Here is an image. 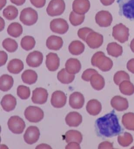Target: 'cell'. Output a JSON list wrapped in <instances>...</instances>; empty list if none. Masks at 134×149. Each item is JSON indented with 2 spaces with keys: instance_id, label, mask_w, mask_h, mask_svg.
<instances>
[{
  "instance_id": "1",
  "label": "cell",
  "mask_w": 134,
  "mask_h": 149,
  "mask_svg": "<svg viewBox=\"0 0 134 149\" xmlns=\"http://www.w3.org/2000/svg\"><path fill=\"white\" fill-rule=\"evenodd\" d=\"M96 127L99 134L105 137H112L121 134L122 127L114 112H111L96 121Z\"/></svg>"
},
{
  "instance_id": "2",
  "label": "cell",
  "mask_w": 134,
  "mask_h": 149,
  "mask_svg": "<svg viewBox=\"0 0 134 149\" xmlns=\"http://www.w3.org/2000/svg\"><path fill=\"white\" fill-rule=\"evenodd\" d=\"M92 66L98 68L103 72H107L111 69L113 65L112 60L107 57L104 53L99 51L94 54L91 58Z\"/></svg>"
},
{
  "instance_id": "3",
  "label": "cell",
  "mask_w": 134,
  "mask_h": 149,
  "mask_svg": "<svg viewBox=\"0 0 134 149\" xmlns=\"http://www.w3.org/2000/svg\"><path fill=\"white\" fill-rule=\"evenodd\" d=\"M24 116L29 122L37 123L42 120L44 113L41 108L37 106H30L24 111Z\"/></svg>"
},
{
  "instance_id": "4",
  "label": "cell",
  "mask_w": 134,
  "mask_h": 149,
  "mask_svg": "<svg viewBox=\"0 0 134 149\" xmlns=\"http://www.w3.org/2000/svg\"><path fill=\"white\" fill-rule=\"evenodd\" d=\"M38 19L37 12L31 8H24L21 12L20 20L27 26H31L36 23Z\"/></svg>"
},
{
  "instance_id": "5",
  "label": "cell",
  "mask_w": 134,
  "mask_h": 149,
  "mask_svg": "<svg viewBox=\"0 0 134 149\" xmlns=\"http://www.w3.org/2000/svg\"><path fill=\"white\" fill-rule=\"evenodd\" d=\"M65 9V4L64 0H51L46 11L48 15L54 17L62 14Z\"/></svg>"
},
{
  "instance_id": "6",
  "label": "cell",
  "mask_w": 134,
  "mask_h": 149,
  "mask_svg": "<svg viewBox=\"0 0 134 149\" xmlns=\"http://www.w3.org/2000/svg\"><path fill=\"white\" fill-rule=\"evenodd\" d=\"M129 32L128 28L122 23H119L113 27L112 36L117 41L124 43L128 40Z\"/></svg>"
},
{
  "instance_id": "7",
  "label": "cell",
  "mask_w": 134,
  "mask_h": 149,
  "mask_svg": "<svg viewBox=\"0 0 134 149\" xmlns=\"http://www.w3.org/2000/svg\"><path fill=\"white\" fill-rule=\"evenodd\" d=\"M119 13L126 18L134 19V0H118Z\"/></svg>"
},
{
  "instance_id": "8",
  "label": "cell",
  "mask_w": 134,
  "mask_h": 149,
  "mask_svg": "<svg viewBox=\"0 0 134 149\" xmlns=\"http://www.w3.org/2000/svg\"><path fill=\"white\" fill-rule=\"evenodd\" d=\"M8 125L10 130L16 134H21L26 126L24 121L17 116H12L9 118Z\"/></svg>"
},
{
  "instance_id": "9",
  "label": "cell",
  "mask_w": 134,
  "mask_h": 149,
  "mask_svg": "<svg viewBox=\"0 0 134 149\" xmlns=\"http://www.w3.org/2000/svg\"><path fill=\"white\" fill-rule=\"evenodd\" d=\"M50 29L53 33L59 34H64L68 32L69 25L65 20L63 19H54L50 24Z\"/></svg>"
},
{
  "instance_id": "10",
  "label": "cell",
  "mask_w": 134,
  "mask_h": 149,
  "mask_svg": "<svg viewBox=\"0 0 134 149\" xmlns=\"http://www.w3.org/2000/svg\"><path fill=\"white\" fill-rule=\"evenodd\" d=\"M96 22L101 27H107L111 25L113 17L111 14L107 11H101L97 13L95 17Z\"/></svg>"
},
{
  "instance_id": "11",
  "label": "cell",
  "mask_w": 134,
  "mask_h": 149,
  "mask_svg": "<svg viewBox=\"0 0 134 149\" xmlns=\"http://www.w3.org/2000/svg\"><path fill=\"white\" fill-rule=\"evenodd\" d=\"M40 136V131L36 126L28 127L23 135L24 141L28 144L32 145L36 143Z\"/></svg>"
},
{
  "instance_id": "12",
  "label": "cell",
  "mask_w": 134,
  "mask_h": 149,
  "mask_svg": "<svg viewBox=\"0 0 134 149\" xmlns=\"http://www.w3.org/2000/svg\"><path fill=\"white\" fill-rule=\"evenodd\" d=\"M103 40V36L102 34L93 31L88 35L85 42L90 48L95 49L102 45Z\"/></svg>"
},
{
  "instance_id": "13",
  "label": "cell",
  "mask_w": 134,
  "mask_h": 149,
  "mask_svg": "<svg viewBox=\"0 0 134 149\" xmlns=\"http://www.w3.org/2000/svg\"><path fill=\"white\" fill-rule=\"evenodd\" d=\"M48 95L47 90L42 88H36L32 92L31 100L35 104H44L48 100Z\"/></svg>"
},
{
  "instance_id": "14",
  "label": "cell",
  "mask_w": 134,
  "mask_h": 149,
  "mask_svg": "<svg viewBox=\"0 0 134 149\" xmlns=\"http://www.w3.org/2000/svg\"><path fill=\"white\" fill-rule=\"evenodd\" d=\"M89 0H75L72 4L73 12L81 15H84L90 8Z\"/></svg>"
},
{
  "instance_id": "15",
  "label": "cell",
  "mask_w": 134,
  "mask_h": 149,
  "mask_svg": "<svg viewBox=\"0 0 134 149\" xmlns=\"http://www.w3.org/2000/svg\"><path fill=\"white\" fill-rule=\"evenodd\" d=\"M50 102L55 108H62L66 104L67 96L63 91H57L52 94Z\"/></svg>"
},
{
  "instance_id": "16",
  "label": "cell",
  "mask_w": 134,
  "mask_h": 149,
  "mask_svg": "<svg viewBox=\"0 0 134 149\" xmlns=\"http://www.w3.org/2000/svg\"><path fill=\"white\" fill-rule=\"evenodd\" d=\"M43 55L41 52L34 51L30 53L26 58V63L29 67L37 68L42 63Z\"/></svg>"
},
{
  "instance_id": "17",
  "label": "cell",
  "mask_w": 134,
  "mask_h": 149,
  "mask_svg": "<svg viewBox=\"0 0 134 149\" xmlns=\"http://www.w3.org/2000/svg\"><path fill=\"white\" fill-rule=\"evenodd\" d=\"M69 103L70 107L73 109H81L82 108L84 103L83 95L80 92H74L70 96Z\"/></svg>"
},
{
  "instance_id": "18",
  "label": "cell",
  "mask_w": 134,
  "mask_h": 149,
  "mask_svg": "<svg viewBox=\"0 0 134 149\" xmlns=\"http://www.w3.org/2000/svg\"><path fill=\"white\" fill-rule=\"evenodd\" d=\"M111 104L112 108L117 111L126 110L128 108V102L127 99L120 96L114 97L111 101Z\"/></svg>"
},
{
  "instance_id": "19",
  "label": "cell",
  "mask_w": 134,
  "mask_h": 149,
  "mask_svg": "<svg viewBox=\"0 0 134 149\" xmlns=\"http://www.w3.org/2000/svg\"><path fill=\"white\" fill-rule=\"evenodd\" d=\"M46 65L49 71H55L60 66V59L56 54L50 53L46 56Z\"/></svg>"
},
{
  "instance_id": "20",
  "label": "cell",
  "mask_w": 134,
  "mask_h": 149,
  "mask_svg": "<svg viewBox=\"0 0 134 149\" xmlns=\"http://www.w3.org/2000/svg\"><path fill=\"white\" fill-rule=\"evenodd\" d=\"M1 104L5 111L9 112L15 108L17 104L16 99L10 94L6 95L2 99Z\"/></svg>"
},
{
  "instance_id": "21",
  "label": "cell",
  "mask_w": 134,
  "mask_h": 149,
  "mask_svg": "<svg viewBox=\"0 0 134 149\" xmlns=\"http://www.w3.org/2000/svg\"><path fill=\"white\" fill-rule=\"evenodd\" d=\"M65 69L70 74L75 75L79 73L82 68L80 61L75 58H70L66 61Z\"/></svg>"
},
{
  "instance_id": "22",
  "label": "cell",
  "mask_w": 134,
  "mask_h": 149,
  "mask_svg": "<svg viewBox=\"0 0 134 149\" xmlns=\"http://www.w3.org/2000/svg\"><path fill=\"white\" fill-rule=\"evenodd\" d=\"M82 116L76 111L70 112L65 118L66 124L70 127H77L82 123Z\"/></svg>"
},
{
  "instance_id": "23",
  "label": "cell",
  "mask_w": 134,
  "mask_h": 149,
  "mask_svg": "<svg viewBox=\"0 0 134 149\" xmlns=\"http://www.w3.org/2000/svg\"><path fill=\"white\" fill-rule=\"evenodd\" d=\"M63 45V41L62 39L56 36H51L46 41V46L50 50H59L62 47Z\"/></svg>"
},
{
  "instance_id": "24",
  "label": "cell",
  "mask_w": 134,
  "mask_h": 149,
  "mask_svg": "<svg viewBox=\"0 0 134 149\" xmlns=\"http://www.w3.org/2000/svg\"><path fill=\"white\" fill-rule=\"evenodd\" d=\"M86 109L90 115L96 116L98 115L102 111V105L98 100L92 99L87 103Z\"/></svg>"
},
{
  "instance_id": "25",
  "label": "cell",
  "mask_w": 134,
  "mask_h": 149,
  "mask_svg": "<svg viewBox=\"0 0 134 149\" xmlns=\"http://www.w3.org/2000/svg\"><path fill=\"white\" fill-rule=\"evenodd\" d=\"M24 68L23 62L18 59H13L9 63L7 69L10 73L18 74L23 70Z\"/></svg>"
},
{
  "instance_id": "26",
  "label": "cell",
  "mask_w": 134,
  "mask_h": 149,
  "mask_svg": "<svg viewBox=\"0 0 134 149\" xmlns=\"http://www.w3.org/2000/svg\"><path fill=\"white\" fill-rule=\"evenodd\" d=\"M83 139L82 135L80 132L75 130H70L65 133L64 139L66 143L71 142H77L78 143H82Z\"/></svg>"
},
{
  "instance_id": "27",
  "label": "cell",
  "mask_w": 134,
  "mask_h": 149,
  "mask_svg": "<svg viewBox=\"0 0 134 149\" xmlns=\"http://www.w3.org/2000/svg\"><path fill=\"white\" fill-rule=\"evenodd\" d=\"M90 81L92 88L97 91L102 89L105 85L104 78L98 73L92 75Z\"/></svg>"
},
{
  "instance_id": "28",
  "label": "cell",
  "mask_w": 134,
  "mask_h": 149,
  "mask_svg": "<svg viewBox=\"0 0 134 149\" xmlns=\"http://www.w3.org/2000/svg\"><path fill=\"white\" fill-rule=\"evenodd\" d=\"M21 79L24 83L31 85L35 83L37 81V74L34 70H27L22 74Z\"/></svg>"
},
{
  "instance_id": "29",
  "label": "cell",
  "mask_w": 134,
  "mask_h": 149,
  "mask_svg": "<svg viewBox=\"0 0 134 149\" xmlns=\"http://www.w3.org/2000/svg\"><path fill=\"white\" fill-rule=\"evenodd\" d=\"M14 84V79L11 76L2 75L0 78V89L2 91L10 90Z\"/></svg>"
},
{
  "instance_id": "30",
  "label": "cell",
  "mask_w": 134,
  "mask_h": 149,
  "mask_svg": "<svg viewBox=\"0 0 134 149\" xmlns=\"http://www.w3.org/2000/svg\"><path fill=\"white\" fill-rule=\"evenodd\" d=\"M85 49L84 44L80 41L75 40L70 44L69 51L73 55H79L83 53Z\"/></svg>"
},
{
  "instance_id": "31",
  "label": "cell",
  "mask_w": 134,
  "mask_h": 149,
  "mask_svg": "<svg viewBox=\"0 0 134 149\" xmlns=\"http://www.w3.org/2000/svg\"><path fill=\"white\" fill-rule=\"evenodd\" d=\"M107 51L109 55L114 57H118L122 54V47L116 42H111L107 46Z\"/></svg>"
},
{
  "instance_id": "32",
  "label": "cell",
  "mask_w": 134,
  "mask_h": 149,
  "mask_svg": "<svg viewBox=\"0 0 134 149\" xmlns=\"http://www.w3.org/2000/svg\"><path fill=\"white\" fill-rule=\"evenodd\" d=\"M7 32L10 36L17 38L22 34V26L19 23L13 22L8 27Z\"/></svg>"
},
{
  "instance_id": "33",
  "label": "cell",
  "mask_w": 134,
  "mask_h": 149,
  "mask_svg": "<svg viewBox=\"0 0 134 149\" xmlns=\"http://www.w3.org/2000/svg\"><path fill=\"white\" fill-rule=\"evenodd\" d=\"M75 78V75L69 74L64 68L61 70L57 73V79L59 81L63 84H69L71 83L74 81Z\"/></svg>"
},
{
  "instance_id": "34",
  "label": "cell",
  "mask_w": 134,
  "mask_h": 149,
  "mask_svg": "<svg viewBox=\"0 0 134 149\" xmlns=\"http://www.w3.org/2000/svg\"><path fill=\"white\" fill-rule=\"evenodd\" d=\"M119 85V90L123 95L130 96L134 94V85L130 81H123Z\"/></svg>"
},
{
  "instance_id": "35",
  "label": "cell",
  "mask_w": 134,
  "mask_h": 149,
  "mask_svg": "<svg viewBox=\"0 0 134 149\" xmlns=\"http://www.w3.org/2000/svg\"><path fill=\"white\" fill-rule=\"evenodd\" d=\"M134 114L132 112H128L123 116L122 123L124 126L127 130H134Z\"/></svg>"
},
{
  "instance_id": "36",
  "label": "cell",
  "mask_w": 134,
  "mask_h": 149,
  "mask_svg": "<svg viewBox=\"0 0 134 149\" xmlns=\"http://www.w3.org/2000/svg\"><path fill=\"white\" fill-rule=\"evenodd\" d=\"M35 44V40L32 36H25L21 40V47L26 51H29L33 49Z\"/></svg>"
},
{
  "instance_id": "37",
  "label": "cell",
  "mask_w": 134,
  "mask_h": 149,
  "mask_svg": "<svg viewBox=\"0 0 134 149\" xmlns=\"http://www.w3.org/2000/svg\"><path fill=\"white\" fill-rule=\"evenodd\" d=\"M18 11L15 7L9 6L3 10V15L4 18L9 20L15 19L17 17Z\"/></svg>"
},
{
  "instance_id": "38",
  "label": "cell",
  "mask_w": 134,
  "mask_h": 149,
  "mask_svg": "<svg viewBox=\"0 0 134 149\" xmlns=\"http://www.w3.org/2000/svg\"><path fill=\"white\" fill-rule=\"evenodd\" d=\"M118 143L123 147H127L132 143L133 137L130 133L125 132L123 135H119L117 137Z\"/></svg>"
},
{
  "instance_id": "39",
  "label": "cell",
  "mask_w": 134,
  "mask_h": 149,
  "mask_svg": "<svg viewBox=\"0 0 134 149\" xmlns=\"http://www.w3.org/2000/svg\"><path fill=\"white\" fill-rule=\"evenodd\" d=\"M2 46L3 48L10 53H13L16 51L18 48V44L15 40L7 38L3 41Z\"/></svg>"
},
{
  "instance_id": "40",
  "label": "cell",
  "mask_w": 134,
  "mask_h": 149,
  "mask_svg": "<svg viewBox=\"0 0 134 149\" xmlns=\"http://www.w3.org/2000/svg\"><path fill=\"white\" fill-rule=\"evenodd\" d=\"M84 19L85 15L77 14L73 11L70 14L69 21L71 25L75 26L81 25L84 21Z\"/></svg>"
},
{
  "instance_id": "41",
  "label": "cell",
  "mask_w": 134,
  "mask_h": 149,
  "mask_svg": "<svg viewBox=\"0 0 134 149\" xmlns=\"http://www.w3.org/2000/svg\"><path fill=\"white\" fill-rule=\"evenodd\" d=\"M130 81V77L128 74L122 70L117 71L114 76V81L116 85H119L124 81Z\"/></svg>"
},
{
  "instance_id": "42",
  "label": "cell",
  "mask_w": 134,
  "mask_h": 149,
  "mask_svg": "<svg viewBox=\"0 0 134 149\" xmlns=\"http://www.w3.org/2000/svg\"><path fill=\"white\" fill-rule=\"evenodd\" d=\"M30 95V89L28 87L24 85H20L17 88V95L21 99H28Z\"/></svg>"
},
{
  "instance_id": "43",
  "label": "cell",
  "mask_w": 134,
  "mask_h": 149,
  "mask_svg": "<svg viewBox=\"0 0 134 149\" xmlns=\"http://www.w3.org/2000/svg\"><path fill=\"white\" fill-rule=\"evenodd\" d=\"M93 30L91 29L88 27L83 28L80 29L77 32V35L80 39L84 41H86V38L90 33L93 32Z\"/></svg>"
},
{
  "instance_id": "44",
  "label": "cell",
  "mask_w": 134,
  "mask_h": 149,
  "mask_svg": "<svg viewBox=\"0 0 134 149\" xmlns=\"http://www.w3.org/2000/svg\"><path fill=\"white\" fill-rule=\"evenodd\" d=\"M97 71L93 69H88L86 70L82 75V78L84 81H89L92 75L97 74Z\"/></svg>"
},
{
  "instance_id": "45",
  "label": "cell",
  "mask_w": 134,
  "mask_h": 149,
  "mask_svg": "<svg viewBox=\"0 0 134 149\" xmlns=\"http://www.w3.org/2000/svg\"><path fill=\"white\" fill-rule=\"evenodd\" d=\"M30 3L37 8H41L45 6L46 0H30Z\"/></svg>"
},
{
  "instance_id": "46",
  "label": "cell",
  "mask_w": 134,
  "mask_h": 149,
  "mask_svg": "<svg viewBox=\"0 0 134 149\" xmlns=\"http://www.w3.org/2000/svg\"><path fill=\"white\" fill-rule=\"evenodd\" d=\"M98 149H114V148H113V144L112 143L108 142V141H104V142H102L99 144V145L98 146Z\"/></svg>"
},
{
  "instance_id": "47",
  "label": "cell",
  "mask_w": 134,
  "mask_h": 149,
  "mask_svg": "<svg viewBox=\"0 0 134 149\" xmlns=\"http://www.w3.org/2000/svg\"><path fill=\"white\" fill-rule=\"evenodd\" d=\"M1 67L3 66L7 62L8 60V56L6 52L3 51H1Z\"/></svg>"
},
{
  "instance_id": "48",
  "label": "cell",
  "mask_w": 134,
  "mask_h": 149,
  "mask_svg": "<svg viewBox=\"0 0 134 149\" xmlns=\"http://www.w3.org/2000/svg\"><path fill=\"white\" fill-rule=\"evenodd\" d=\"M65 149H81V147H80V145L78 143H77V142H71L68 143V145L66 146Z\"/></svg>"
},
{
  "instance_id": "49",
  "label": "cell",
  "mask_w": 134,
  "mask_h": 149,
  "mask_svg": "<svg viewBox=\"0 0 134 149\" xmlns=\"http://www.w3.org/2000/svg\"><path fill=\"white\" fill-rule=\"evenodd\" d=\"M134 58L131 59V60L128 61L127 64V68L128 70L131 73H133V74L134 73Z\"/></svg>"
},
{
  "instance_id": "50",
  "label": "cell",
  "mask_w": 134,
  "mask_h": 149,
  "mask_svg": "<svg viewBox=\"0 0 134 149\" xmlns=\"http://www.w3.org/2000/svg\"><path fill=\"white\" fill-rule=\"evenodd\" d=\"M11 3L17 6H21L23 5L26 0H10Z\"/></svg>"
},
{
  "instance_id": "51",
  "label": "cell",
  "mask_w": 134,
  "mask_h": 149,
  "mask_svg": "<svg viewBox=\"0 0 134 149\" xmlns=\"http://www.w3.org/2000/svg\"><path fill=\"white\" fill-rule=\"evenodd\" d=\"M100 1L103 5L107 6L112 5L115 1V0H100Z\"/></svg>"
},
{
  "instance_id": "52",
  "label": "cell",
  "mask_w": 134,
  "mask_h": 149,
  "mask_svg": "<svg viewBox=\"0 0 134 149\" xmlns=\"http://www.w3.org/2000/svg\"><path fill=\"white\" fill-rule=\"evenodd\" d=\"M35 149H52V148L48 145L41 144L40 145L37 146Z\"/></svg>"
},
{
  "instance_id": "53",
  "label": "cell",
  "mask_w": 134,
  "mask_h": 149,
  "mask_svg": "<svg viewBox=\"0 0 134 149\" xmlns=\"http://www.w3.org/2000/svg\"><path fill=\"white\" fill-rule=\"evenodd\" d=\"M4 26H5V23H4V20L1 17V31L3 30Z\"/></svg>"
},
{
  "instance_id": "54",
  "label": "cell",
  "mask_w": 134,
  "mask_h": 149,
  "mask_svg": "<svg viewBox=\"0 0 134 149\" xmlns=\"http://www.w3.org/2000/svg\"><path fill=\"white\" fill-rule=\"evenodd\" d=\"M6 0H1V8L0 9L1 10L3 7L6 5Z\"/></svg>"
}]
</instances>
